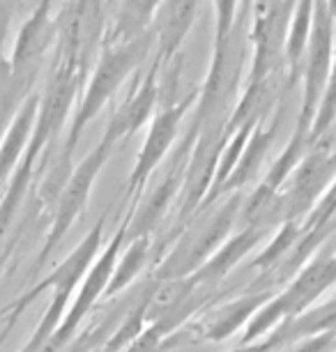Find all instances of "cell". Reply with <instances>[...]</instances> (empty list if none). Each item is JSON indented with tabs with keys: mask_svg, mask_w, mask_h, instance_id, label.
<instances>
[{
	"mask_svg": "<svg viewBox=\"0 0 336 352\" xmlns=\"http://www.w3.org/2000/svg\"><path fill=\"white\" fill-rule=\"evenodd\" d=\"M251 0L242 3V12L237 10L235 23L226 37L214 39L212 46V63H210L208 76L201 85L199 102L194 106L191 124L228 122L237 99L242 95V72H245L247 58L251 60Z\"/></svg>",
	"mask_w": 336,
	"mask_h": 352,
	"instance_id": "6da1fadb",
	"label": "cell"
},
{
	"mask_svg": "<svg viewBox=\"0 0 336 352\" xmlns=\"http://www.w3.org/2000/svg\"><path fill=\"white\" fill-rule=\"evenodd\" d=\"M153 32L155 30L115 46H104L100 51L95 72L88 76V81L83 85V97L76 106V116L69 124L67 138H65L60 162H58L60 166L71 168V155H74L76 145L81 141L90 120H95L97 113L109 104V99L122 88V83L146 63L150 44H153Z\"/></svg>",
	"mask_w": 336,
	"mask_h": 352,
	"instance_id": "7a4b0ae2",
	"label": "cell"
},
{
	"mask_svg": "<svg viewBox=\"0 0 336 352\" xmlns=\"http://www.w3.org/2000/svg\"><path fill=\"white\" fill-rule=\"evenodd\" d=\"M102 235H104V219L97 221L95 228L83 237V242L78 244L60 265H58L56 272H51L44 281H39L35 288L25 292L23 297H19L16 302H12L10 307L0 314V320H19V316L23 314L30 302H35V297L39 292L54 290V297H51L42 320L37 322V329L32 331V336H30L32 341L39 345L49 343L51 336L56 334V329L60 327L65 314H67L71 292H74V288L83 281V276L88 274V270L92 267V261H95L97 251L102 247Z\"/></svg>",
	"mask_w": 336,
	"mask_h": 352,
	"instance_id": "3957f363",
	"label": "cell"
},
{
	"mask_svg": "<svg viewBox=\"0 0 336 352\" xmlns=\"http://www.w3.org/2000/svg\"><path fill=\"white\" fill-rule=\"evenodd\" d=\"M219 208H205L208 219L199 217L187 230L177 237L173 251L155 272V281H173L187 278L221 247L226 235L233 228L235 219L242 212V198L233 194L226 203H216ZM203 212V210H201Z\"/></svg>",
	"mask_w": 336,
	"mask_h": 352,
	"instance_id": "277c9868",
	"label": "cell"
},
{
	"mask_svg": "<svg viewBox=\"0 0 336 352\" xmlns=\"http://www.w3.org/2000/svg\"><path fill=\"white\" fill-rule=\"evenodd\" d=\"M336 283V256H315L306 267L300 270V274L293 278L291 285L269 300L258 314L247 324L245 343L258 341L262 334L274 329L276 324H283L293 318L306 314V309L318 300L329 285Z\"/></svg>",
	"mask_w": 336,
	"mask_h": 352,
	"instance_id": "5b68a950",
	"label": "cell"
},
{
	"mask_svg": "<svg viewBox=\"0 0 336 352\" xmlns=\"http://www.w3.org/2000/svg\"><path fill=\"white\" fill-rule=\"evenodd\" d=\"M109 19V0H67L58 14L56 63H71L90 72L92 60L102 51Z\"/></svg>",
	"mask_w": 336,
	"mask_h": 352,
	"instance_id": "8992f818",
	"label": "cell"
},
{
	"mask_svg": "<svg viewBox=\"0 0 336 352\" xmlns=\"http://www.w3.org/2000/svg\"><path fill=\"white\" fill-rule=\"evenodd\" d=\"M88 81V72L76 67L71 63H56L51 67L49 81L44 92L39 95V109L35 129H32L30 143L25 148L23 162L37 164V159L44 155V150L54 143L58 131L65 127L71 106L76 102L78 90Z\"/></svg>",
	"mask_w": 336,
	"mask_h": 352,
	"instance_id": "52a82bcc",
	"label": "cell"
},
{
	"mask_svg": "<svg viewBox=\"0 0 336 352\" xmlns=\"http://www.w3.org/2000/svg\"><path fill=\"white\" fill-rule=\"evenodd\" d=\"M196 143L191 148L187 173H184V182L180 189V210H177V226L173 228L170 240H177L180 232L187 228L189 219L196 217V212L201 210L203 201L212 189L216 166H219V157L228 141V122H216V124H203L196 127Z\"/></svg>",
	"mask_w": 336,
	"mask_h": 352,
	"instance_id": "ba28073f",
	"label": "cell"
},
{
	"mask_svg": "<svg viewBox=\"0 0 336 352\" xmlns=\"http://www.w3.org/2000/svg\"><path fill=\"white\" fill-rule=\"evenodd\" d=\"M336 58V25L327 0H315L313 28L302 60V111L298 127L311 129Z\"/></svg>",
	"mask_w": 336,
	"mask_h": 352,
	"instance_id": "9c48e42d",
	"label": "cell"
},
{
	"mask_svg": "<svg viewBox=\"0 0 336 352\" xmlns=\"http://www.w3.org/2000/svg\"><path fill=\"white\" fill-rule=\"evenodd\" d=\"M175 95H177V90H173V95L166 99V104L155 113L150 131L141 145V150H138L134 168L129 173L127 198L131 201V210L136 208L138 196L143 194V189H146L148 180L157 170V166L164 162V157H166L168 150L173 148L175 138L180 134L184 116H187V111L194 109L196 102H199L201 88H194L189 95H184L180 99H175Z\"/></svg>",
	"mask_w": 336,
	"mask_h": 352,
	"instance_id": "30bf717a",
	"label": "cell"
},
{
	"mask_svg": "<svg viewBox=\"0 0 336 352\" xmlns=\"http://www.w3.org/2000/svg\"><path fill=\"white\" fill-rule=\"evenodd\" d=\"M111 150H113V145H109L107 141H100L97 148L90 150V155L71 170L69 180L65 182V187L60 189V194L56 198L54 221H51L49 235H46L42 251H39L35 270L42 267V265L49 261V256L58 249V244H60L63 237L67 235V230L71 228V223L76 221V217H81V212L85 210V205H88L92 184H95L97 175L102 173Z\"/></svg>",
	"mask_w": 336,
	"mask_h": 352,
	"instance_id": "8fae6325",
	"label": "cell"
},
{
	"mask_svg": "<svg viewBox=\"0 0 336 352\" xmlns=\"http://www.w3.org/2000/svg\"><path fill=\"white\" fill-rule=\"evenodd\" d=\"M288 180L291 184L281 194L283 223L309 217L315 203L325 196L329 182L336 180V152L327 143H315Z\"/></svg>",
	"mask_w": 336,
	"mask_h": 352,
	"instance_id": "7c38bea8",
	"label": "cell"
},
{
	"mask_svg": "<svg viewBox=\"0 0 336 352\" xmlns=\"http://www.w3.org/2000/svg\"><path fill=\"white\" fill-rule=\"evenodd\" d=\"M298 0H272L262 14L251 19V63L247 81H258L276 72H283V49H286L288 28Z\"/></svg>",
	"mask_w": 336,
	"mask_h": 352,
	"instance_id": "4fadbf2b",
	"label": "cell"
},
{
	"mask_svg": "<svg viewBox=\"0 0 336 352\" xmlns=\"http://www.w3.org/2000/svg\"><path fill=\"white\" fill-rule=\"evenodd\" d=\"M58 16H54V0H39L32 14L19 28L16 42L12 46V74L28 88H35L39 67L46 53L56 46Z\"/></svg>",
	"mask_w": 336,
	"mask_h": 352,
	"instance_id": "5bb4252c",
	"label": "cell"
},
{
	"mask_svg": "<svg viewBox=\"0 0 336 352\" xmlns=\"http://www.w3.org/2000/svg\"><path fill=\"white\" fill-rule=\"evenodd\" d=\"M161 67L159 63H153V67L143 78H138L134 90L124 97V102L117 106V111L111 116V120L104 129L102 141L109 145H115L146 124L150 118H155V111L161 99V85H159Z\"/></svg>",
	"mask_w": 336,
	"mask_h": 352,
	"instance_id": "9a60e30c",
	"label": "cell"
},
{
	"mask_svg": "<svg viewBox=\"0 0 336 352\" xmlns=\"http://www.w3.org/2000/svg\"><path fill=\"white\" fill-rule=\"evenodd\" d=\"M201 0H164L161 3L153 25L157 35L155 63H159L161 69H166L180 56V46L194 28Z\"/></svg>",
	"mask_w": 336,
	"mask_h": 352,
	"instance_id": "2e32d148",
	"label": "cell"
},
{
	"mask_svg": "<svg viewBox=\"0 0 336 352\" xmlns=\"http://www.w3.org/2000/svg\"><path fill=\"white\" fill-rule=\"evenodd\" d=\"M281 124H283V109H281V113H276L272 120H269L267 127H258V129L254 131V136L249 138L247 148H245V152H242L240 162L235 164L233 173L228 175V180L221 184L219 191H214L212 196H208L205 201H203L201 210L212 208V205H216V203L221 201V196H233V194H237V191L245 187L249 180H254L256 173L260 170L262 162L267 159L269 150H272L276 136H279ZM199 212H196V214H199Z\"/></svg>",
	"mask_w": 336,
	"mask_h": 352,
	"instance_id": "e0dca14e",
	"label": "cell"
},
{
	"mask_svg": "<svg viewBox=\"0 0 336 352\" xmlns=\"http://www.w3.org/2000/svg\"><path fill=\"white\" fill-rule=\"evenodd\" d=\"M269 295H272V290H262L254 285L242 297H235V300L216 309L214 314H210L194 329H199V336L205 341H226L240 327L249 324V320L269 302Z\"/></svg>",
	"mask_w": 336,
	"mask_h": 352,
	"instance_id": "ac0fdd59",
	"label": "cell"
},
{
	"mask_svg": "<svg viewBox=\"0 0 336 352\" xmlns=\"http://www.w3.org/2000/svg\"><path fill=\"white\" fill-rule=\"evenodd\" d=\"M265 230L267 228H262V226L247 223L245 230L233 235L226 244H221V247L216 249L214 254L210 256L208 261L189 276L191 281H194L196 288L205 292L208 288H212V285L219 283L221 278L226 276L228 272L233 270L235 265L240 263L242 258H245L249 251H251L256 244L260 242V237L265 235Z\"/></svg>",
	"mask_w": 336,
	"mask_h": 352,
	"instance_id": "d6986e66",
	"label": "cell"
},
{
	"mask_svg": "<svg viewBox=\"0 0 336 352\" xmlns=\"http://www.w3.org/2000/svg\"><path fill=\"white\" fill-rule=\"evenodd\" d=\"M161 3L164 0H117L115 8L111 10L102 49L129 42V39L153 30Z\"/></svg>",
	"mask_w": 336,
	"mask_h": 352,
	"instance_id": "ffe728a7",
	"label": "cell"
},
{
	"mask_svg": "<svg viewBox=\"0 0 336 352\" xmlns=\"http://www.w3.org/2000/svg\"><path fill=\"white\" fill-rule=\"evenodd\" d=\"M37 109H39V92L35 90L21 104V109L16 111L10 129L5 131V138H3V143H0V184L5 180H10L12 173L16 170L19 162H21V157L25 155L32 129H35Z\"/></svg>",
	"mask_w": 336,
	"mask_h": 352,
	"instance_id": "44dd1931",
	"label": "cell"
},
{
	"mask_svg": "<svg viewBox=\"0 0 336 352\" xmlns=\"http://www.w3.org/2000/svg\"><path fill=\"white\" fill-rule=\"evenodd\" d=\"M32 175H35V164L30 162H19L16 170L12 173L10 182H8V191L3 196V203H0V270L5 265V258L10 254V230L12 223L21 210V203L25 194H28V187L32 184Z\"/></svg>",
	"mask_w": 336,
	"mask_h": 352,
	"instance_id": "7402d4cb",
	"label": "cell"
},
{
	"mask_svg": "<svg viewBox=\"0 0 336 352\" xmlns=\"http://www.w3.org/2000/svg\"><path fill=\"white\" fill-rule=\"evenodd\" d=\"M148 258H150V237H138V240H131L129 249L124 251V256L117 258L113 278H111V283H109L107 292H104V297H113L115 292L127 288V285L138 276V272L146 267Z\"/></svg>",
	"mask_w": 336,
	"mask_h": 352,
	"instance_id": "603a6c76",
	"label": "cell"
},
{
	"mask_svg": "<svg viewBox=\"0 0 336 352\" xmlns=\"http://www.w3.org/2000/svg\"><path fill=\"white\" fill-rule=\"evenodd\" d=\"M302 235H304V228H302L298 221H286L281 226L279 235L267 244V249L262 251L251 265L254 267H260V272H269L281 261H286L288 254L295 249V244L302 240Z\"/></svg>",
	"mask_w": 336,
	"mask_h": 352,
	"instance_id": "cb8c5ba5",
	"label": "cell"
},
{
	"mask_svg": "<svg viewBox=\"0 0 336 352\" xmlns=\"http://www.w3.org/2000/svg\"><path fill=\"white\" fill-rule=\"evenodd\" d=\"M334 122H336V58L332 65V74H329V81L325 85V92H322L318 113H315L311 124V143L313 145L320 143L327 131L332 129Z\"/></svg>",
	"mask_w": 336,
	"mask_h": 352,
	"instance_id": "d4e9b609",
	"label": "cell"
},
{
	"mask_svg": "<svg viewBox=\"0 0 336 352\" xmlns=\"http://www.w3.org/2000/svg\"><path fill=\"white\" fill-rule=\"evenodd\" d=\"M212 8H214V39H221L233 28L237 10H240V0H212Z\"/></svg>",
	"mask_w": 336,
	"mask_h": 352,
	"instance_id": "484cf974",
	"label": "cell"
},
{
	"mask_svg": "<svg viewBox=\"0 0 336 352\" xmlns=\"http://www.w3.org/2000/svg\"><path fill=\"white\" fill-rule=\"evenodd\" d=\"M161 341L164 338L157 334L153 327H146V331H143L124 352H161Z\"/></svg>",
	"mask_w": 336,
	"mask_h": 352,
	"instance_id": "4316f807",
	"label": "cell"
},
{
	"mask_svg": "<svg viewBox=\"0 0 336 352\" xmlns=\"http://www.w3.org/2000/svg\"><path fill=\"white\" fill-rule=\"evenodd\" d=\"M334 341H336V331H325V334L304 338V341L291 352H327L334 345Z\"/></svg>",
	"mask_w": 336,
	"mask_h": 352,
	"instance_id": "83f0119b",
	"label": "cell"
},
{
	"mask_svg": "<svg viewBox=\"0 0 336 352\" xmlns=\"http://www.w3.org/2000/svg\"><path fill=\"white\" fill-rule=\"evenodd\" d=\"M283 345V338L279 331H272L267 338H258V341H254V343H245V345H240V348H235V350H230V352H272L274 348H281Z\"/></svg>",
	"mask_w": 336,
	"mask_h": 352,
	"instance_id": "f1b7e54d",
	"label": "cell"
},
{
	"mask_svg": "<svg viewBox=\"0 0 336 352\" xmlns=\"http://www.w3.org/2000/svg\"><path fill=\"white\" fill-rule=\"evenodd\" d=\"M269 5H272V0H251V14L254 16H258V14H262Z\"/></svg>",
	"mask_w": 336,
	"mask_h": 352,
	"instance_id": "f546056e",
	"label": "cell"
},
{
	"mask_svg": "<svg viewBox=\"0 0 336 352\" xmlns=\"http://www.w3.org/2000/svg\"><path fill=\"white\" fill-rule=\"evenodd\" d=\"M14 324H16V320H5V329L0 331V348H3L5 341H8V336H10V331H12Z\"/></svg>",
	"mask_w": 336,
	"mask_h": 352,
	"instance_id": "4dcf8cb0",
	"label": "cell"
},
{
	"mask_svg": "<svg viewBox=\"0 0 336 352\" xmlns=\"http://www.w3.org/2000/svg\"><path fill=\"white\" fill-rule=\"evenodd\" d=\"M327 8H329V12H332V16H334V25H336V0H327Z\"/></svg>",
	"mask_w": 336,
	"mask_h": 352,
	"instance_id": "1f68e13d",
	"label": "cell"
},
{
	"mask_svg": "<svg viewBox=\"0 0 336 352\" xmlns=\"http://www.w3.org/2000/svg\"><path fill=\"white\" fill-rule=\"evenodd\" d=\"M115 3H117V0H109V5H111V8H115Z\"/></svg>",
	"mask_w": 336,
	"mask_h": 352,
	"instance_id": "d6a6232c",
	"label": "cell"
}]
</instances>
